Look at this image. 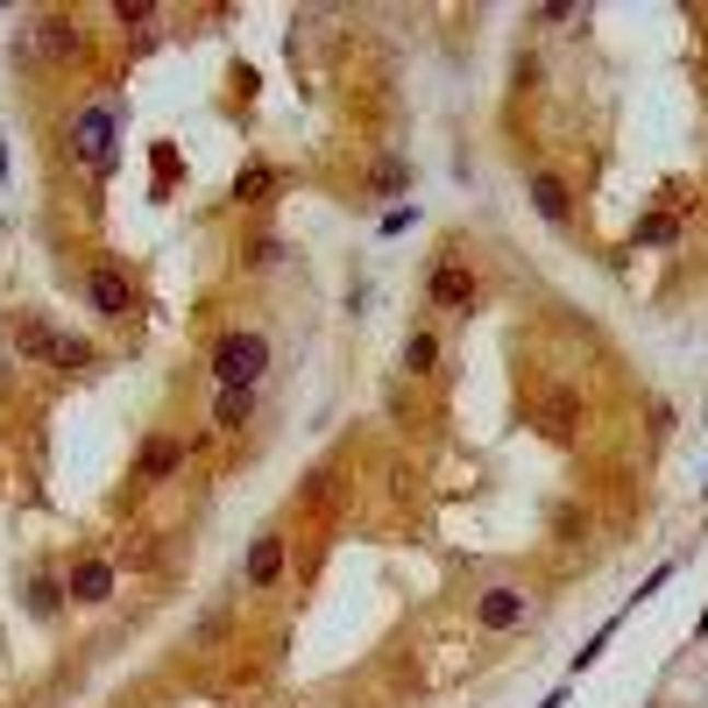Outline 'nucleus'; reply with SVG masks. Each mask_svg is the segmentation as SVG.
Segmentation results:
<instances>
[{"label":"nucleus","instance_id":"obj_1","mask_svg":"<svg viewBox=\"0 0 708 708\" xmlns=\"http://www.w3.org/2000/svg\"><path fill=\"white\" fill-rule=\"evenodd\" d=\"M263 369H269V340L255 334V326H234V334L213 340V375H220V390H255V383H263Z\"/></svg>","mask_w":708,"mask_h":708},{"label":"nucleus","instance_id":"obj_2","mask_svg":"<svg viewBox=\"0 0 708 708\" xmlns=\"http://www.w3.org/2000/svg\"><path fill=\"white\" fill-rule=\"evenodd\" d=\"M426 298H432V312H475V298H481V283H475V269L461 263L454 248L432 263V277H426Z\"/></svg>","mask_w":708,"mask_h":708},{"label":"nucleus","instance_id":"obj_3","mask_svg":"<svg viewBox=\"0 0 708 708\" xmlns=\"http://www.w3.org/2000/svg\"><path fill=\"white\" fill-rule=\"evenodd\" d=\"M85 291H93L100 320H128V312H135V283H128V269H120V263H93Z\"/></svg>","mask_w":708,"mask_h":708},{"label":"nucleus","instance_id":"obj_4","mask_svg":"<svg viewBox=\"0 0 708 708\" xmlns=\"http://www.w3.org/2000/svg\"><path fill=\"white\" fill-rule=\"evenodd\" d=\"M524 589H510V581H496V589H481V602H475V624L481 630H518L524 624Z\"/></svg>","mask_w":708,"mask_h":708},{"label":"nucleus","instance_id":"obj_5","mask_svg":"<svg viewBox=\"0 0 708 708\" xmlns=\"http://www.w3.org/2000/svg\"><path fill=\"white\" fill-rule=\"evenodd\" d=\"M65 595H71V602H107V595H114V560H100V553L71 560V574H65Z\"/></svg>","mask_w":708,"mask_h":708},{"label":"nucleus","instance_id":"obj_6","mask_svg":"<svg viewBox=\"0 0 708 708\" xmlns=\"http://www.w3.org/2000/svg\"><path fill=\"white\" fill-rule=\"evenodd\" d=\"M185 468V440H171V432H156V440H142V461H135V481H171Z\"/></svg>","mask_w":708,"mask_h":708},{"label":"nucleus","instance_id":"obj_7","mask_svg":"<svg viewBox=\"0 0 708 708\" xmlns=\"http://www.w3.org/2000/svg\"><path fill=\"white\" fill-rule=\"evenodd\" d=\"M532 206H538V220H553V228H567V213H574V199H567V185L553 171H532Z\"/></svg>","mask_w":708,"mask_h":708},{"label":"nucleus","instance_id":"obj_8","mask_svg":"<svg viewBox=\"0 0 708 708\" xmlns=\"http://www.w3.org/2000/svg\"><path fill=\"white\" fill-rule=\"evenodd\" d=\"M277 574H283V538H277V532H263V538L248 546V589H269Z\"/></svg>","mask_w":708,"mask_h":708},{"label":"nucleus","instance_id":"obj_9","mask_svg":"<svg viewBox=\"0 0 708 708\" xmlns=\"http://www.w3.org/2000/svg\"><path fill=\"white\" fill-rule=\"evenodd\" d=\"M107 135H114V120H107V114H85V120H79V156L93 163V171H107V163H114Z\"/></svg>","mask_w":708,"mask_h":708},{"label":"nucleus","instance_id":"obj_10","mask_svg":"<svg viewBox=\"0 0 708 708\" xmlns=\"http://www.w3.org/2000/svg\"><path fill=\"white\" fill-rule=\"evenodd\" d=\"M248 418H255V390H220L213 397V426L220 432H241Z\"/></svg>","mask_w":708,"mask_h":708},{"label":"nucleus","instance_id":"obj_11","mask_svg":"<svg viewBox=\"0 0 708 708\" xmlns=\"http://www.w3.org/2000/svg\"><path fill=\"white\" fill-rule=\"evenodd\" d=\"M269 191H277V171H269V163H241V171H234V199L241 206L269 199Z\"/></svg>","mask_w":708,"mask_h":708},{"label":"nucleus","instance_id":"obj_12","mask_svg":"<svg viewBox=\"0 0 708 708\" xmlns=\"http://www.w3.org/2000/svg\"><path fill=\"white\" fill-rule=\"evenodd\" d=\"M57 340H65V334H50L43 320H22V326H14V348L36 355V361H57Z\"/></svg>","mask_w":708,"mask_h":708},{"label":"nucleus","instance_id":"obj_13","mask_svg":"<svg viewBox=\"0 0 708 708\" xmlns=\"http://www.w3.org/2000/svg\"><path fill=\"white\" fill-rule=\"evenodd\" d=\"M432 361H440V340H432L426 326H418V334L404 340V369H411V375H432Z\"/></svg>","mask_w":708,"mask_h":708},{"label":"nucleus","instance_id":"obj_14","mask_svg":"<svg viewBox=\"0 0 708 708\" xmlns=\"http://www.w3.org/2000/svg\"><path fill=\"white\" fill-rule=\"evenodd\" d=\"M114 22H120V28H149V22H156V8H149V0H120Z\"/></svg>","mask_w":708,"mask_h":708},{"label":"nucleus","instance_id":"obj_15","mask_svg":"<svg viewBox=\"0 0 708 708\" xmlns=\"http://www.w3.org/2000/svg\"><path fill=\"white\" fill-rule=\"evenodd\" d=\"M269 263H283V241H277V234L248 241V269H269Z\"/></svg>","mask_w":708,"mask_h":708},{"label":"nucleus","instance_id":"obj_16","mask_svg":"<svg viewBox=\"0 0 708 708\" xmlns=\"http://www.w3.org/2000/svg\"><path fill=\"white\" fill-rule=\"evenodd\" d=\"M57 602H65V589H57V581H36V589H28V610H36V616H50Z\"/></svg>","mask_w":708,"mask_h":708},{"label":"nucleus","instance_id":"obj_17","mask_svg":"<svg viewBox=\"0 0 708 708\" xmlns=\"http://www.w3.org/2000/svg\"><path fill=\"white\" fill-rule=\"evenodd\" d=\"M43 43H50V50H79V36H71V22H43Z\"/></svg>","mask_w":708,"mask_h":708},{"label":"nucleus","instance_id":"obj_18","mask_svg":"<svg viewBox=\"0 0 708 708\" xmlns=\"http://www.w3.org/2000/svg\"><path fill=\"white\" fill-rule=\"evenodd\" d=\"M397 185H404V163L383 156V163H375V191H397Z\"/></svg>","mask_w":708,"mask_h":708},{"label":"nucleus","instance_id":"obj_19","mask_svg":"<svg viewBox=\"0 0 708 708\" xmlns=\"http://www.w3.org/2000/svg\"><path fill=\"white\" fill-rule=\"evenodd\" d=\"M171 171H177V156H171V142H156V191L171 185Z\"/></svg>","mask_w":708,"mask_h":708},{"label":"nucleus","instance_id":"obj_20","mask_svg":"<svg viewBox=\"0 0 708 708\" xmlns=\"http://www.w3.org/2000/svg\"><path fill=\"white\" fill-rule=\"evenodd\" d=\"M418 220V206H397V213H383V234H404Z\"/></svg>","mask_w":708,"mask_h":708},{"label":"nucleus","instance_id":"obj_21","mask_svg":"<svg viewBox=\"0 0 708 708\" xmlns=\"http://www.w3.org/2000/svg\"><path fill=\"white\" fill-rule=\"evenodd\" d=\"M701 638H708V616H701Z\"/></svg>","mask_w":708,"mask_h":708},{"label":"nucleus","instance_id":"obj_22","mask_svg":"<svg viewBox=\"0 0 708 708\" xmlns=\"http://www.w3.org/2000/svg\"><path fill=\"white\" fill-rule=\"evenodd\" d=\"M0 171H8V156H0Z\"/></svg>","mask_w":708,"mask_h":708}]
</instances>
